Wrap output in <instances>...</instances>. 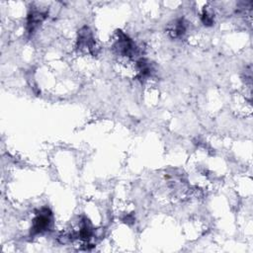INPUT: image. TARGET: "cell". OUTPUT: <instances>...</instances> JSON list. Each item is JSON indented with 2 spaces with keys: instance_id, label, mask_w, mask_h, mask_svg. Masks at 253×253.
I'll use <instances>...</instances> for the list:
<instances>
[{
  "instance_id": "6da1fadb",
  "label": "cell",
  "mask_w": 253,
  "mask_h": 253,
  "mask_svg": "<svg viewBox=\"0 0 253 253\" xmlns=\"http://www.w3.org/2000/svg\"><path fill=\"white\" fill-rule=\"evenodd\" d=\"M51 224V213L47 209H42L33 221L32 231L34 234L46 231Z\"/></svg>"
}]
</instances>
